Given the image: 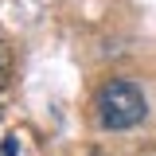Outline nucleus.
<instances>
[{"mask_svg":"<svg viewBox=\"0 0 156 156\" xmlns=\"http://www.w3.org/2000/svg\"><path fill=\"white\" fill-rule=\"evenodd\" d=\"M8 74H12V51L0 43V90L8 86Z\"/></svg>","mask_w":156,"mask_h":156,"instance_id":"f03ea898","label":"nucleus"},{"mask_svg":"<svg viewBox=\"0 0 156 156\" xmlns=\"http://www.w3.org/2000/svg\"><path fill=\"white\" fill-rule=\"evenodd\" d=\"M98 121L105 125V129H133L144 121V94H140V86L129 82V78H113V82H105L101 90H98Z\"/></svg>","mask_w":156,"mask_h":156,"instance_id":"f257e3e1","label":"nucleus"},{"mask_svg":"<svg viewBox=\"0 0 156 156\" xmlns=\"http://www.w3.org/2000/svg\"><path fill=\"white\" fill-rule=\"evenodd\" d=\"M90 156H101V152H90Z\"/></svg>","mask_w":156,"mask_h":156,"instance_id":"7ed1b4c3","label":"nucleus"}]
</instances>
